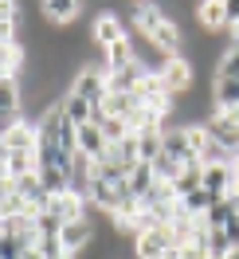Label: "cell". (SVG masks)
I'll list each match as a JSON object with an SVG mask.
<instances>
[{
  "instance_id": "484cf974",
  "label": "cell",
  "mask_w": 239,
  "mask_h": 259,
  "mask_svg": "<svg viewBox=\"0 0 239 259\" xmlns=\"http://www.w3.org/2000/svg\"><path fill=\"white\" fill-rule=\"evenodd\" d=\"M223 259H239V251H227V255H223Z\"/></svg>"
},
{
  "instance_id": "603a6c76",
  "label": "cell",
  "mask_w": 239,
  "mask_h": 259,
  "mask_svg": "<svg viewBox=\"0 0 239 259\" xmlns=\"http://www.w3.org/2000/svg\"><path fill=\"white\" fill-rule=\"evenodd\" d=\"M231 196L239 200V153L231 157Z\"/></svg>"
},
{
  "instance_id": "9a60e30c",
  "label": "cell",
  "mask_w": 239,
  "mask_h": 259,
  "mask_svg": "<svg viewBox=\"0 0 239 259\" xmlns=\"http://www.w3.org/2000/svg\"><path fill=\"white\" fill-rule=\"evenodd\" d=\"M59 110H63V118H67V122H71L75 130H79V126H86V122L94 118V106H90L86 98H79L75 91H67V98L59 102Z\"/></svg>"
},
{
  "instance_id": "9c48e42d",
  "label": "cell",
  "mask_w": 239,
  "mask_h": 259,
  "mask_svg": "<svg viewBox=\"0 0 239 259\" xmlns=\"http://www.w3.org/2000/svg\"><path fill=\"white\" fill-rule=\"evenodd\" d=\"M204 193L212 196V200L231 196V161H223V165H204Z\"/></svg>"
},
{
  "instance_id": "d6986e66",
  "label": "cell",
  "mask_w": 239,
  "mask_h": 259,
  "mask_svg": "<svg viewBox=\"0 0 239 259\" xmlns=\"http://www.w3.org/2000/svg\"><path fill=\"white\" fill-rule=\"evenodd\" d=\"M35 177H39V189L47 196H63L67 193V169H59V165H39Z\"/></svg>"
},
{
  "instance_id": "7402d4cb",
  "label": "cell",
  "mask_w": 239,
  "mask_h": 259,
  "mask_svg": "<svg viewBox=\"0 0 239 259\" xmlns=\"http://www.w3.org/2000/svg\"><path fill=\"white\" fill-rule=\"evenodd\" d=\"M216 79H239V48L227 44V51L220 55V67H216Z\"/></svg>"
},
{
  "instance_id": "2e32d148",
  "label": "cell",
  "mask_w": 239,
  "mask_h": 259,
  "mask_svg": "<svg viewBox=\"0 0 239 259\" xmlns=\"http://www.w3.org/2000/svg\"><path fill=\"white\" fill-rule=\"evenodd\" d=\"M24 44H0V82L4 79H20L24 71Z\"/></svg>"
},
{
  "instance_id": "5b68a950",
  "label": "cell",
  "mask_w": 239,
  "mask_h": 259,
  "mask_svg": "<svg viewBox=\"0 0 239 259\" xmlns=\"http://www.w3.org/2000/svg\"><path fill=\"white\" fill-rule=\"evenodd\" d=\"M94 224H90V216H82V220H71V224L59 228V243L67 247V255H82L90 243H94Z\"/></svg>"
},
{
  "instance_id": "cb8c5ba5",
  "label": "cell",
  "mask_w": 239,
  "mask_h": 259,
  "mask_svg": "<svg viewBox=\"0 0 239 259\" xmlns=\"http://www.w3.org/2000/svg\"><path fill=\"white\" fill-rule=\"evenodd\" d=\"M231 48H239V24L231 28Z\"/></svg>"
},
{
  "instance_id": "d4e9b609",
  "label": "cell",
  "mask_w": 239,
  "mask_h": 259,
  "mask_svg": "<svg viewBox=\"0 0 239 259\" xmlns=\"http://www.w3.org/2000/svg\"><path fill=\"white\" fill-rule=\"evenodd\" d=\"M0 177H4V149H0Z\"/></svg>"
},
{
  "instance_id": "8fae6325",
  "label": "cell",
  "mask_w": 239,
  "mask_h": 259,
  "mask_svg": "<svg viewBox=\"0 0 239 259\" xmlns=\"http://www.w3.org/2000/svg\"><path fill=\"white\" fill-rule=\"evenodd\" d=\"M106 149H110V142L102 138V130L94 126V122H86V126H79V153L82 157H90V161H102L106 157Z\"/></svg>"
},
{
  "instance_id": "e0dca14e",
  "label": "cell",
  "mask_w": 239,
  "mask_h": 259,
  "mask_svg": "<svg viewBox=\"0 0 239 259\" xmlns=\"http://www.w3.org/2000/svg\"><path fill=\"white\" fill-rule=\"evenodd\" d=\"M235 212H239V200H235V196H223V200H216V204L200 216V224H204L208 232H216V228H223V224H227V216H235Z\"/></svg>"
},
{
  "instance_id": "7c38bea8",
  "label": "cell",
  "mask_w": 239,
  "mask_h": 259,
  "mask_svg": "<svg viewBox=\"0 0 239 259\" xmlns=\"http://www.w3.org/2000/svg\"><path fill=\"white\" fill-rule=\"evenodd\" d=\"M196 16H200V32L216 35V32H231V24H227V0H212V4H200L196 8Z\"/></svg>"
},
{
  "instance_id": "6da1fadb",
  "label": "cell",
  "mask_w": 239,
  "mask_h": 259,
  "mask_svg": "<svg viewBox=\"0 0 239 259\" xmlns=\"http://www.w3.org/2000/svg\"><path fill=\"white\" fill-rule=\"evenodd\" d=\"M173 251H176V240L169 224H157L141 236H133V259H169Z\"/></svg>"
},
{
  "instance_id": "ffe728a7",
  "label": "cell",
  "mask_w": 239,
  "mask_h": 259,
  "mask_svg": "<svg viewBox=\"0 0 239 259\" xmlns=\"http://www.w3.org/2000/svg\"><path fill=\"white\" fill-rule=\"evenodd\" d=\"M212 204H216V200H212L204 189H196V193H188L184 200H180V212H184V216H192V220H200V216H204Z\"/></svg>"
},
{
  "instance_id": "4316f807",
  "label": "cell",
  "mask_w": 239,
  "mask_h": 259,
  "mask_svg": "<svg viewBox=\"0 0 239 259\" xmlns=\"http://www.w3.org/2000/svg\"><path fill=\"white\" fill-rule=\"evenodd\" d=\"M0 243H4V224H0Z\"/></svg>"
},
{
  "instance_id": "ac0fdd59",
  "label": "cell",
  "mask_w": 239,
  "mask_h": 259,
  "mask_svg": "<svg viewBox=\"0 0 239 259\" xmlns=\"http://www.w3.org/2000/svg\"><path fill=\"white\" fill-rule=\"evenodd\" d=\"M196 189H204V165H184L180 177L173 181V196H176V200H184V196L196 193Z\"/></svg>"
},
{
  "instance_id": "3957f363",
  "label": "cell",
  "mask_w": 239,
  "mask_h": 259,
  "mask_svg": "<svg viewBox=\"0 0 239 259\" xmlns=\"http://www.w3.org/2000/svg\"><path fill=\"white\" fill-rule=\"evenodd\" d=\"M200 126H204L208 142H216V146H220L223 153H231V157L239 153V126L231 122V118H227V114L212 110V114L204 118V122H200Z\"/></svg>"
},
{
  "instance_id": "52a82bcc",
  "label": "cell",
  "mask_w": 239,
  "mask_h": 259,
  "mask_svg": "<svg viewBox=\"0 0 239 259\" xmlns=\"http://www.w3.org/2000/svg\"><path fill=\"white\" fill-rule=\"evenodd\" d=\"M94 39L102 51H110L114 44H122V39H129V24L118 12H102V16L94 20Z\"/></svg>"
},
{
  "instance_id": "44dd1931",
  "label": "cell",
  "mask_w": 239,
  "mask_h": 259,
  "mask_svg": "<svg viewBox=\"0 0 239 259\" xmlns=\"http://www.w3.org/2000/svg\"><path fill=\"white\" fill-rule=\"evenodd\" d=\"M20 110V79L0 82V114H16Z\"/></svg>"
},
{
  "instance_id": "277c9868",
  "label": "cell",
  "mask_w": 239,
  "mask_h": 259,
  "mask_svg": "<svg viewBox=\"0 0 239 259\" xmlns=\"http://www.w3.org/2000/svg\"><path fill=\"white\" fill-rule=\"evenodd\" d=\"M161 82H165V91H169V95H184V91H192V87H196V75H192V63L188 59H184V55H169V59H165V63H161Z\"/></svg>"
},
{
  "instance_id": "83f0119b",
  "label": "cell",
  "mask_w": 239,
  "mask_h": 259,
  "mask_svg": "<svg viewBox=\"0 0 239 259\" xmlns=\"http://www.w3.org/2000/svg\"><path fill=\"white\" fill-rule=\"evenodd\" d=\"M169 259H176V255H169Z\"/></svg>"
},
{
  "instance_id": "ba28073f",
  "label": "cell",
  "mask_w": 239,
  "mask_h": 259,
  "mask_svg": "<svg viewBox=\"0 0 239 259\" xmlns=\"http://www.w3.org/2000/svg\"><path fill=\"white\" fill-rule=\"evenodd\" d=\"M79 12H82L79 0H43L39 4V16L47 20L51 28H71L79 20Z\"/></svg>"
},
{
  "instance_id": "30bf717a",
  "label": "cell",
  "mask_w": 239,
  "mask_h": 259,
  "mask_svg": "<svg viewBox=\"0 0 239 259\" xmlns=\"http://www.w3.org/2000/svg\"><path fill=\"white\" fill-rule=\"evenodd\" d=\"M47 212L59 220V224H71V220H82V216H86V200H79L75 193L51 196V200H47Z\"/></svg>"
},
{
  "instance_id": "7a4b0ae2",
  "label": "cell",
  "mask_w": 239,
  "mask_h": 259,
  "mask_svg": "<svg viewBox=\"0 0 239 259\" xmlns=\"http://www.w3.org/2000/svg\"><path fill=\"white\" fill-rule=\"evenodd\" d=\"M71 91L79 98H86L90 106H102L106 102V95H110V87H106V71H98V67H82V71H75L71 75Z\"/></svg>"
},
{
  "instance_id": "5bb4252c",
  "label": "cell",
  "mask_w": 239,
  "mask_h": 259,
  "mask_svg": "<svg viewBox=\"0 0 239 259\" xmlns=\"http://www.w3.org/2000/svg\"><path fill=\"white\" fill-rule=\"evenodd\" d=\"M153 185H157V177H153V165H145V161H137V165L126 173V193L133 196V200H145Z\"/></svg>"
},
{
  "instance_id": "8992f818",
  "label": "cell",
  "mask_w": 239,
  "mask_h": 259,
  "mask_svg": "<svg viewBox=\"0 0 239 259\" xmlns=\"http://www.w3.org/2000/svg\"><path fill=\"white\" fill-rule=\"evenodd\" d=\"M161 153H169V157L180 161V165H200L196 153H192V142H188V126H180V130L165 126V134H161Z\"/></svg>"
},
{
  "instance_id": "4fadbf2b",
  "label": "cell",
  "mask_w": 239,
  "mask_h": 259,
  "mask_svg": "<svg viewBox=\"0 0 239 259\" xmlns=\"http://www.w3.org/2000/svg\"><path fill=\"white\" fill-rule=\"evenodd\" d=\"M0 149H4V153H12V149H35V122L20 118L16 126L0 138Z\"/></svg>"
}]
</instances>
